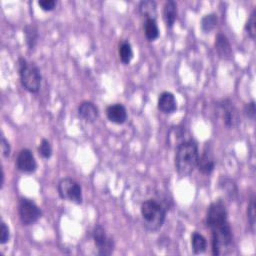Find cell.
Listing matches in <instances>:
<instances>
[{
    "instance_id": "1",
    "label": "cell",
    "mask_w": 256,
    "mask_h": 256,
    "mask_svg": "<svg viewBox=\"0 0 256 256\" xmlns=\"http://www.w3.org/2000/svg\"><path fill=\"white\" fill-rule=\"evenodd\" d=\"M206 225L212 234V254L215 256L227 254L232 246L233 235L222 200L210 204L206 214Z\"/></svg>"
},
{
    "instance_id": "2",
    "label": "cell",
    "mask_w": 256,
    "mask_h": 256,
    "mask_svg": "<svg viewBox=\"0 0 256 256\" xmlns=\"http://www.w3.org/2000/svg\"><path fill=\"white\" fill-rule=\"evenodd\" d=\"M199 158L198 145L193 139H189L176 147L175 169L179 176L190 175L197 167Z\"/></svg>"
},
{
    "instance_id": "3",
    "label": "cell",
    "mask_w": 256,
    "mask_h": 256,
    "mask_svg": "<svg viewBox=\"0 0 256 256\" xmlns=\"http://www.w3.org/2000/svg\"><path fill=\"white\" fill-rule=\"evenodd\" d=\"M140 212L143 225L148 231L155 232L164 224L166 210L156 200L149 199L144 201L141 205Z\"/></svg>"
},
{
    "instance_id": "4",
    "label": "cell",
    "mask_w": 256,
    "mask_h": 256,
    "mask_svg": "<svg viewBox=\"0 0 256 256\" xmlns=\"http://www.w3.org/2000/svg\"><path fill=\"white\" fill-rule=\"evenodd\" d=\"M20 81L25 90L30 93H37L41 87L42 76L39 68L24 58H19L17 62Z\"/></svg>"
},
{
    "instance_id": "5",
    "label": "cell",
    "mask_w": 256,
    "mask_h": 256,
    "mask_svg": "<svg viewBox=\"0 0 256 256\" xmlns=\"http://www.w3.org/2000/svg\"><path fill=\"white\" fill-rule=\"evenodd\" d=\"M57 191L61 199L73 202L75 204H81L83 200L82 188L78 182L74 179L66 177L62 178L57 185Z\"/></svg>"
},
{
    "instance_id": "6",
    "label": "cell",
    "mask_w": 256,
    "mask_h": 256,
    "mask_svg": "<svg viewBox=\"0 0 256 256\" xmlns=\"http://www.w3.org/2000/svg\"><path fill=\"white\" fill-rule=\"evenodd\" d=\"M18 214L23 225H31L41 217V210L32 200L21 198L18 204Z\"/></svg>"
},
{
    "instance_id": "7",
    "label": "cell",
    "mask_w": 256,
    "mask_h": 256,
    "mask_svg": "<svg viewBox=\"0 0 256 256\" xmlns=\"http://www.w3.org/2000/svg\"><path fill=\"white\" fill-rule=\"evenodd\" d=\"M92 237L99 255H110L114 250V240L107 235L105 229L101 225H96L92 232Z\"/></svg>"
},
{
    "instance_id": "8",
    "label": "cell",
    "mask_w": 256,
    "mask_h": 256,
    "mask_svg": "<svg viewBox=\"0 0 256 256\" xmlns=\"http://www.w3.org/2000/svg\"><path fill=\"white\" fill-rule=\"evenodd\" d=\"M16 167L23 173H33L37 168V163L33 153L27 149H21L16 158Z\"/></svg>"
},
{
    "instance_id": "9",
    "label": "cell",
    "mask_w": 256,
    "mask_h": 256,
    "mask_svg": "<svg viewBox=\"0 0 256 256\" xmlns=\"http://www.w3.org/2000/svg\"><path fill=\"white\" fill-rule=\"evenodd\" d=\"M220 108L222 111L223 122L229 128L235 127L239 123V114L232 102L228 99L223 100L220 103Z\"/></svg>"
},
{
    "instance_id": "10",
    "label": "cell",
    "mask_w": 256,
    "mask_h": 256,
    "mask_svg": "<svg viewBox=\"0 0 256 256\" xmlns=\"http://www.w3.org/2000/svg\"><path fill=\"white\" fill-rule=\"evenodd\" d=\"M157 106L158 109L165 114L175 112L177 109V101L174 94L169 91H163L158 97Z\"/></svg>"
},
{
    "instance_id": "11",
    "label": "cell",
    "mask_w": 256,
    "mask_h": 256,
    "mask_svg": "<svg viewBox=\"0 0 256 256\" xmlns=\"http://www.w3.org/2000/svg\"><path fill=\"white\" fill-rule=\"evenodd\" d=\"M215 49L220 58L229 60L232 57V48L225 34L218 33L215 38Z\"/></svg>"
},
{
    "instance_id": "12",
    "label": "cell",
    "mask_w": 256,
    "mask_h": 256,
    "mask_svg": "<svg viewBox=\"0 0 256 256\" xmlns=\"http://www.w3.org/2000/svg\"><path fill=\"white\" fill-rule=\"evenodd\" d=\"M106 115L110 122L115 124H123L127 119V110L122 104L115 103L107 107Z\"/></svg>"
},
{
    "instance_id": "13",
    "label": "cell",
    "mask_w": 256,
    "mask_h": 256,
    "mask_svg": "<svg viewBox=\"0 0 256 256\" xmlns=\"http://www.w3.org/2000/svg\"><path fill=\"white\" fill-rule=\"evenodd\" d=\"M197 167H198V170L202 174L208 175L213 172V170L215 168V160H214L212 153L209 150L207 151L205 149L202 152L201 156L198 158Z\"/></svg>"
},
{
    "instance_id": "14",
    "label": "cell",
    "mask_w": 256,
    "mask_h": 256,
    "mask_svg": "<svg viewBox=\"0 0 256 256\" xmlns=\"http://www.w3.org/2000/svg\"><path fill=\"white\" fill-rule=\"evenodd\" d=\"M78 114L86 122L92 123L98 117V108L91 101H83L78 106Z\"/></svg>"
},
{
    "instance_id": "15",
    "label": "cell",
    "mask_w": 256,
    "mask_h": 256,
    "mask_svg": "<svg viewBox=\"0 0 256 256\" xmlns=\"http://www.w3.org/2000/svg\"><path fill=\"white\" fill-rule=\"evenodd\" d=\"M177 16V4L173 0L166 1L163 6V18L168 28H171L176 20Z\"/></svg>"
},
{
    "instance_id": "16",
    "label": "cell",
    "mask_w": 256,
    "mask_h": 256,
    "mask_svg": "<svg viewBox=\"0 0 256 256\" xmlns=\"http://www.w3.org/2000/svg\"><path fill=\"white\" fill-rule=\"evenodd\" d=\"M139 11L145 19H155L157 16V5L152 0H143L139 4Z\"/></svg>"
},
{
    "instance_id": "17",
    "label": "cell",
    "mask_w": 256,
    "mask_h": 256,
    "mask_svg": "<svg viewBox=\"0 0 256 256\" xmlns=\"http://www.w3.org/2000/svg\"><path fill=\"white\" fill-rule=\"evenodd\" d=\"M168 139H169L170 145H173L176 148L181 143H183V142H185V141H187L189 139H192V138L187 137L186 131H185V129L183 127L176 126V127H173L170 130L169 135H168Z\"/></svg>"
},
{
    "instance_id": "18",
    "label": "cell",
    "mask_w": 256,
    "mask_h": 256,
    "mask_svg": "<svg viewBox=\"0 0 256 256\" xmlns=\"http://www.w3.org/2000/svg\"><path fill=\"white\" fill-rule=\"evenodd\" d=\"M191 247L194 254L204 253L207 248L206 238L196 231L193 232L191 235Z\"/></svg>"
},
{
    "instance_id": "19",
    "label": "cell",
    "mask_w": 256,
    "mask_h": 256,
    "mask_svg": "<svg viewBox=\"0 0 256 256\" xmlns=\"http://www.w3.org/2000/svg\"><path fill=\"white\" fill-rule=\"evenodd\" d=\"M144 33L149 41H154L159 37V27L155 19H146L144 23Z\"/></svg>"
},
{
    "instance_id": "20",
    "label": "cell",
    "mask_w": 256,
    "mask_h": 256,
    "mask_svg": "<svg viewBox=\"0 0 256 256\" xmlns=\"http://www.w3.org/2000/svg\"><path fill=\"white\" fill-rule=\"evenodd\" d=\"M25 41L29 50H33L38 40V30L34 25H26L23 29Z\"/></svg>"
},
{
    "instance_id": "21",
    "label": "cell",
    "mask_w": 256,
    "mask_h": 256,
    "mask_svg": "<svg viewBox=\"0 0 256 256\" xmlns=\"http://www.w3.org/2000/svg\"><path fill=\"white\" fill-rule=\"evenodd\" d=\"M119 57L123 64H129L133 58V49L129 41L124 40L119 45Z\"/></svg>"
},
{
    "instance_id": "22",
    "label": "cell",
    "mask_w": 256,
    "mask_h": 256,
    "mask_svg": "<svg viewBox=\"0 0 256 256\" xmlns=\"http://www.w3.org/2000/svg\"><path fill=\"white\" fill-rule=\"evenodd\" d=\"M217 22H218V18L215 13L206 14L201 19V28L204 32L208 33L216 27Z\"/></svg>"
},
{
    "instance_id": "23",
    "label": "cell",
    "mask_w": 256,
    "mask_h": 256,
    "mask_svg": "<svg viewBox=\"0 0 256 256\" xmlns=\"http://www.w3.org/2000/svg\"><path fill=\"white\" fill-rule=\"evenodd\" d=\"M38 152L39 154L45 158V159H49L52 155V146H51L49 140L47 139H42L39 146H38Z\"/></svg>"
},
{
    "instance_id": "24",
    "label": "cell",
    "mask_w": 256,
    "mask_h": 256,
    "mask_svg": "<svg viewBox=\"0 0 256 256\" xmlns=\"http://www.w3.org/2000/svg\"><path fill=\"white\" fill-rule=\"evenodd\" d=\"M245 29H246L248 35L251 37V39L254 40L255 34H256V10L255 9L251 12V14L245 24Z\"/></svg>"
},
{
    "instance_id": "25",
    "label": "cell",
    "mask_w": 256,
    "mask_h": 256,
    "mask_svg": "<svg viewBox=\"0 0 256 256\" xmlns=\"http://www.w3.org/2000/svg\"><path fill=\"white\" fill-rule=\"evenodd\" d=\"M247 219L251 228V231H255V199L254 196L251 197L250 202L248 204V209H247Z\"/></svg>"
},
{
    "instance_id": "26",
    "label": "cell",
    "mask_w": 256,
    "mask_h": 256,
    "mask_svg": "<svg viewBox=\"0 0 256 256\" xmlns=\"http://www.w3.org/2000/svg\"><path fill=\"white\" fill-rule=\"evenodd\" d=\"M10 239V230L4 221L1 222V236H0V243L2 245L6 244Z\"/></svg>"
},
{
    "instance_id": "27",
    "label": "cell",
    "mask_w": 256,
    "mask_h": 256,
    "mask_svg": "<svg viewBox=\"0 0 256 256\" xmlns=\"http://www.w3.org/2000/svg\"><path fill=\"white\" fill-rule=\"evenodd\" d=\"M38 5L44 11H51L55 8L56 1L55 0H39Z\"/></svg>"
},
{
    "instance_id": "28",
    "label": "cell",
    "mask_w": 256,
    "mask_h": 256,
    "mask_svg": "<svg viewBox=\"0 0 256 256\" xmlns=\"http://www.w3.org/2000/svg\"><path fill=\"white\" fill-rule=\"evenodd\" d=\"M244 113L245 115L251 119V120H254L255 118V113H256V109H255V102L254 101H251L250 103H247L244 107Z\"/></svg>"
},
{
    "instance_id": "29",
    "label": "cell",
    "mask_w": 256,
    "mask_h": 256,
    "mask_svg": "<svg viewBox=\"0 0 256 256\" xmlns=\"http://www.w3.org/2000/svg\"><path fill=\"white\" fill-rule=\"evenodd\" d=\"M223 184H224L223 188L225 189V191H226V193H227L228 196H230V197L232 198L234 195L237 194V188H236L235 184H234L232 181L227 180V181H225Z\"/></svg>"
},
{
    "instance_id": "30",
    "label": "cell",
    "mask_w": 256,
    "mask_h": 256,
    "mask_svg": "<svg viewBox=\"0 0 256 256\" xmlns=\"http://www.w3.org/2000/svg\"><path fill=\"white\" fill-rule=\"evenodd\" d=\"M1 151H2V155L4 157H8L10 155V151H11L10 144L3 135L1 136Z\"/></svg>"
}]
</instances>
